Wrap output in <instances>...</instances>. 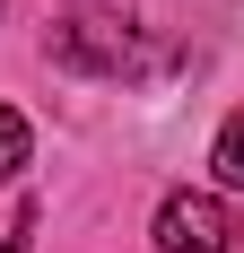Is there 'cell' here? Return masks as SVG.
Returning <instances> with one entry per match:
<instances>
[{"label":"cell","mask_w":244,"mask_h":253,"mask_svg":"<svg viewBox=\"0 0 244 253\" xmlns=\"http://www.w3.org/2000/svg\"><path fill=\"white\" fill-rule=\"evenodd\" d=\"M26 236H35V227H26V218H18V236H9V245H0V253H35V245H26Z\"/></svg>","instance_id":"5b68a950"},{"label":"cell","mask_w":244,"mask_h":253,"mask_svg":"<svg viewBox=\"0 0 244 253\" xmlns=\"http://www.w3.org/2000/svg\"><path fill=\"white\" fill-rule=\"evenodd\" d=\"M209 166H218L227 192H244V114H227V131H218V149H209Z\"/></svg>","instance_id":"277c9868"},{"label":"cell","mask_w":244,"mask_h":253,"mask_svg":"<svg viewBox=\"0 0 244 253\" xmlns=\"http://www.w3.org/2000/svg\"><path fill=\"white\" fill-rule=\"evenodd\" d=\"M35 157V131H26L18 105H0V183H18V166Z\"/></svg>","instance_id":"3957f363"},{"label":"cell","mask_w":244,"mask_h":253,"mask_svg":"<svg viewBox=\"0 0 244 253\" xmlns=\"http://www.w3.org/2000/svg\"><path fill=\"white\" fill-rule=\"evenodd\" d=\"M52 61L61 70H87V79H148V70H166L174 52L148 44L140 26L105 18V9H70V18L52 26Z\"/></svg>","instance_id":"6da1fadb"},{"label":"cell","mask_w":244,"mask_h":253,"mask_svg":"<svg viewBox=\"0 0 244 253\" xmlns=\"http://www.w3.org/2000/svg\"><path fill=\"white\" fill-rule=\"evenodd\" d=\"M244 245V210L227 192H174L157 210V253H236Z\"/></svg>","instance_id":"7a4b0ae2"}]
</instances>
